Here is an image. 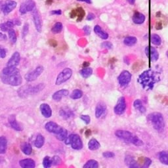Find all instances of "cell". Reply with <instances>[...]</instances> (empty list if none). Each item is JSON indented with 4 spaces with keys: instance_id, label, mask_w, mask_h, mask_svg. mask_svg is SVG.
<instances>
[{
    "instance_id": "cell-1",
    "label": "cell",
    "mask_w": 168,
    "mask_h": 168,
    "mask_svg": "<svg viewBox=\"0 0 168 168\" xmlns=\"http://www.w3.org/2000/svg\"><path fill=\"white\" fill-rule=\"evenodd\" d=\"M1 78L3 83L13 86H18L23 82L22 76L17 66H7L1 72Z\"/></svg>"
},
{
    "instance_id": "cell-2",
    "label": "cell",
    "mask_w": 168,
    "mask_h": 168,
    "mask_svg": "<svg viewBox=\"0 0 168 168\" xmlns=\"http://www.w3.org/2000/svg\"><path fill=\"white\" fill-rule=\"evenodd\" d=\"M155 74L151 70L145 71L139 77V82L144 88L152 89L156 81Z\"/></svg>"
},
{
    "instance_id": "cell-3",
    "label": "cell",
    "mask_w": 168,
    "mask_h": 168,
    "mask_svg": "<svg viewBox=\"0 0 168 168\" xmlns=\"http://www.w3.org/2000/svg\"><path fill=\"white\" fill-rule=\"evenodd\" d=\"M147 120L157 131H162L165 127L163 116L160 112H153L148 114Z\"/></svg>"
},
{
    "instance_id": "cell-4",
    "label": "cell",
    "mask_w": 168,
    "mask_h": 168,
    "mask_svg": "<svg viewBox=\"0 0 168 168\" xmlns=\"http://www.w3.org/2000/svg\"><path fill=\"white\" fill-rule=\"evenodd\" d=\"M65 144L70 145L75 150H80L83 148V142L80 137L77 134H71L67 137L65 139Z\"/></svg>"
},
{
    "instance_id": "cell-5",
    "label": "cell",
    "mask_w": 168,
    "mask_h": 168,
    "mask_svg": "<svg viewBox=\"0 0 168 168\" xmlns=\"http://www.w3.org/2000/svg\"><path fill=\"white\" fill-rule=\"evenodd\" d=\"M72 76V70L69 68L64 69L61 72H60L57 78L55 84L57 85H61L62 84L69 80Z\"/></svg>"
},
{
    "instance_id": "cell-6",
    "label": "cell",
    "mask_w": 168,
    "mask_h": 168,
    "mask_svg": "<svg viewBox=\"0 0 168 168\" xmlns=\"http://www.w3.org/2000/svg\"><path fill=\"white\" fill-rule=\"evenodd\" d=\"M44 67L42 66H39L35 68V69L33 71H32L30 72H28V74L25 75V79H26L27 81H33L36 80L37 78L40 76L41 73L44 72Z\"/></svg>"
},
{
    "instance_id": "cell-7",
    "label": "cell",
    "mask_w": 168,
    "mask_h": 168,
    "mask_svg": "<svg viewBox=\"0 0 168 168\" xmlns=\"http://www.w3.org/2000/svg\"><path fill=\"white\" fill-rule=\"evenodd\" d=\"M35 3L33 0H27L26 2L23 3L20 5L19 11L21 14H26L28 12L32 11L35 9Z\"/></svg>"
},
{
    "instance_id": "cell-8",
    "label": "cell",
    "mask_w": 168,
    "mask_h": 168,
    "mask_svg": "<svg viewBox=\"0 0 168 168\" xmlns=\"http://www.w3.org/2000/svg\"><path fill=\"white\" fill-rule=\"evenodd\" d=\"M119 84L121 87H125L129 84L131 80V74L127 70H124L121 72L118 78Z\"/></svg>"
},
{
    "instance_id": "cell-9",
    "label": "cell",
    "mask_w": 168,
    "mask_h": 168,
    "mask_svg": "<svg viewBox=\"0 0 168 168\" xmlns=\"http://www.w3.org/2000/svg\"><path fill=\"white\" fill-rule=\"evenodd\" d=\"M126 108V99L124 97V96H121L120 97L118 101L117 102V104L114 107V113L117 115H121L122 114L125 110Z\"/></svg>"
},
{
    "instance_id": "cell-10",
    "label": "cell",
    "mask_w": 168,
    "mask_h": 168,
    "mask_svg": "<svg viewBox=\"0 0 168 168\" xmlns=\"http://www.w3.org/2000/svg\"><path fill=\"white\" fill-rule=\"evenodd\" d=\"M115 135L118 138L129 142H131V139L134 135L130 131L126 130H117L115 132Z\"/></svg>"
},
{
    "instance_id": "cell-11",
    "label": "cell",
    "mask_w": 168,
    "mask_h": 168,
    "mask_svg": "<svg viewBox=\"0 0 168 168\" xmlns=\"http://www.w3.org/2000/svg\"><path fill=\"white\" fill-rule=\"evenodd\" d=\"M17 3L13 0H7L4 4L1 6V9L4 14H8L16 8Z\"/></svg>"
},
{
    "instance_id": "cell-12",
    "label": "cell",
    "mask_w": 168,
    "mask_h": 168,
    "mask_svg": "<svg viewBox=\"0 0 168 168\" xmlns=\"http://www.w3.org/2000/svg\"><path fill=\"white\" fill-rule=\"evenodd\" d=\"M45 127L47 131L50 132V133H54L55 135L59 133L63 129V127H60L59 125H58L55 122H53V121H48V122L45 124Z\"/></svg>"
},
{
    "instance_id": "cell-13",
    "label": "cell",
    "mask_w": 168,
    "mask_h": 168,
    "mask_svg": "<svg viewBox=\"0 0 168 168\" xmlns=\"http://www.w3.org/2000/svg\"><path fill=\"white\" fill-rule=\"evenodd\" d=\"M32 17H33L34 23L37 31L41 32L42 29V20L40 13H38L36 9H34L32 11Z\"/></svg>"
},
{
    "instance_id": "cell-14",
    "label": "cell",
    "mask_w": 168,
    "mask_h": 168,
    "mask_svg": "<svg viewBox=\"0 0 168 168\" xmlns=\"http://www.w3.org/2000/svg\"><path fill=\"white\" fill-rule=\"evenodd\" d=\"M145 53L146 56L152 61H156L159 58V53L158 51L154 47H151V46H148L146 47Z\"/></svg>"
},
{
    "instance_id": "cell-15",
    "label": "cell",
    "mask_w": 168,
    "mask_h": 168,
    "mask_svg": "<svg viewBox=\"0 0 168 168\" xmlns=\"http://www.w3.org/2000/svg\"><path fill=\"white\" fill-rule=\"evenodd\" d=\"M20 60V55L19 52H15L12 55L9 61L7 63V66H17L19 65Z\"/></svg>"
},
{
    "instance_id": "cell-16",
    "label": "cell",
    "mask_w": 168,
    "mask_h": 168,
    "mask_svg": "<svg viewBox=\"0 0 168 168\" xmlns=\"http://www.w3.org/2000/svg\"><path fill=\"white\" fill-rule=\"evenodd\" d=\"M40 109L42 115L46 118H49L52 116V110L51 107L47 103H43V104H41L40 105Z\"/></svg>"
},
{
    "instance_id": "cell-17",
    "label": "cell",
    "mask_w": 168,
    "mask_h": 168,
    "mask_svg": "<svg viewBox=\"0 0 168 168\" xmlns=\"http://www.w3.org/2000/svg\"><path fill=\"white\" fill-rule=\"evenodd\" d=\"M59 115L64 119H69L74 116L72 110L69 107H63L59 110Z\"/></svg>"
},
{
    "instance_id": "cell-18",
    "label": "cell",
    "mask_w": 168,
    "mask_h": 168,
    "mask_svg": "<svg viewBox=\"0 0 168 168\" xmlns=\"http://www.w3.org/2000/svg\"><path fill=\"white\" fill-rule=\"evenodd\" d=\"M106 110V105L104 102H99L95 108V116L96 118H99Z\"/></svg>"
},
{
    "instance_id": "cell-19",
    "label": "cell",
    "mask_w": 168,
    "mask_h": 168,
    "mask_svg": "<svg viewBox=\"0 0 168 168\" xmlns=\"http://www.w3.org/2000/svg\"><path fill=\"white\" fill-rule=\"evenodd\" d=\"M69 95V91L67 89H61L55 92L53 95V99L56 101H60L64 96H66Z\"/></svg>"
},
{
    "instance_id": "cell-20",
    "label": "cell",
    "mask_w": 168,
    "mask_h": 168,
    "mask_svg": "<svg viewBox=\"0 0 168 168\" xmlns=\"http://www.w3.org/2000/svg\"><path fill=\"white\" fill-rule=\"evenodd\" d=\"M19 164L23 168H34L35 166L34 160L29 158L21 160L19 162Z\"/></svg>"
},
{
    "instance_id": "cell-21",
    "label": "cell",
    "mask_w": 168,
    "mask_h": 168,
    "mask_svg": "<svg viewBox=\"0 0 168 168\" xmlns=\"http://www.w3.org/2000/svg\"><path fill=\"white\" fill-rule=\"evenodd\" d=\"M9 123L11 125V126L14 130L18 131H21L23 130V128L19 124L16 120V118L15 115H11L9 118Z\"/></svg>"
},
{
    "instance_id": "cell-22",
    "label": "cell",
    "mask_w": 168,
    "mask_h": 168,
    "mask_svg": "<svg viewBox=\"0 0 168 168\" xmlns=\"http://www.w3.org/2000/svg\"><path fill=\"white\" fill-rule=\"evenodd\" d=\"M133 21L136 24H141L145 21V16L139 12H135L133 16Z\"/></svg>"
},
{
    "instance_id": "cell-23",
    "label": "cell",
    "mask_w": 168,
    "mask_h": 168,
    "mask_svg": "<svg viewBox=\"0 0 168 168\" xmlns=\"http://www.w3.org/2000/svg\"><path fill=\"white\" fill-rule=\"evenodd\" d=\"M94 32L99 37L103 39V40H106V39L108 38V34L105 31H103L99 25H96L94 27Z\"/></svg>"
},
{
    "instance_id": "cell-24",
    "label": "cell",
    "mask_w": 168,
    "mask_h": 168,
    "mask_svg": "<svg viewBox=\"0 0 168 168\" xmlns=\"http://www.w3.org/2000/svg\"><path fill=\"white\" fill-rule=\"evenodd\" d=\"M21 151L26 155H30L32 152V147L30 143L27 142H23L20 145Z\"/></svg>"
},
{
    "instance_id": "cell-25",
    "label": "cell",
    "mask_w": 168,
    "mask_h": 168,
    "mask_svg": "<svg viewBox=\"0 0 168 168\" xmlns=\"http://www.w3.org/2000/svg\"><path fill=\"white\" fill-rule=\"evenodd\" d=\"M125 162L126 164L130 167H139V166L138 165L137 162L135 160L133 157L131 156H127L125 159Z\"/></svg>"
},
{
    "instance_id": "cell-26",
    "label": "cell",
    "mask_w": 168,
    "mask_h": 168,
    "mask_svg": "<svg viewBox=\"0 0 168 168\" xmlns=\"http://www.w3.org/2000/svg\"><path fill=\"white\" fill-rule=\"evenodd\" d=\"M8 148V140L5 137H0V154L5 153Z\"/></svg>"
},
{
    "instance_id": "cell-27",
    "label": "cell",
    "mask_w": 168,
    "mask_h": 168,
    "mask_svg": "<svg viewBox=\"0 0 168 168\" xmlns=\"http://www.w3.org/2000/svg\"><path fill=\"white\" fill-rule=\"evenodd\" d=\"M101 145L95 139H91L88 143V148L90 151H96L100 148Z\"/></svg>"
},
{
    "instance_id": "cell-28",
    "label": "cell",
    "mask_w": 168,
    "mask_h": 168,
    "mask_svg": "<svg viewBox=\"0 0 168 168\" xmlns=\"http://www.w3.org/2000/svg\"><path fill=\"white\" fill-rule=\"evenodd\" d=\"M45 143V139L41 134H38L36 137V139L34 141V145L36 148H40Z\"/></svg>"
},
{
    "instance_id": "cell-29",
    "label": "cell",
    "mask_w": 168,
    "mask_h": 168,
    "mask_svg": "<svg viewBox=\"0 0 168 168\" xmlns=\"http://www.w3.org/2000/svg\"><path fill=\"white\" fill-rule=\"evenodd\" d=\"M137 42V39L134 36L126 37L124 40V44L127 46H130V47L136 44Z\"/></svg>"
},
{
    "instance_id": "cell-30",
    "label": "cell",
    "mask_w": 168,
    "mask_h": 168,
    "mask_svg": "<svg viewBox=\"0 0 168 168\" xmlns=\"http://www.w3.org/2000/svg\"><path fill=\"white\" fill-rule=\"evenodd\" d=\"M133 106L135 109L138 110L139 111L141 112V113H145L146 112V108L143 106V105H142L141 100H135L133 103Z\"/></svg>"
},
{
    "instance_id": "cell-31",
    "label": "cell",
    "mask_w": 168,
    "mask_h": 168,
    "mask_svg": "<svg viewBox=\"0 0 168 168\" xmlns=\"http://www.w3.org/2000/svg\"><path fill=\"white\" fill-rule=\"evenodd\" d=\"M159 160L165 165H168V151H162L159 154Z\"/></svg>"
},
{
    "instance_id": "cell-32",
    "label": "cell",
    "mask_w": 168,
    "mask_h": 168,
    "mask_svg": "<svg viewBox=\"0 0 168 168\" xmlns=\"http://www.w3.org/2000/svg\"><path fill=\"white\" fill-rule=\"evenodd\" d=\"M63 28V25L62 23L57 22L54 25H53L51 28V32L53 34H59L60 32H61Z\"/></svg>"
},
{
    "instance_id": "cell-33",
    "label": "cell",
    "mask_w": 168,
    "mask_h": 168,
    "mask_svg": "<svg viewBox=\"0 0 168 168\" xmlns=\"http://www.w3.org/2000/svg\"><path fill=\"white\" fill-rule=\"evenodd\" d=\"M92 74H93V69L89 67H85L84 69L80 70V74L81 75V76L84 78H89V76H91Z\"/></svg>"
},
{
    "instance_id": "cell-34",
    "label": "cell",
    "mask_w": 168,
    "mask_h": 168,
    "mask_svg": "<svg viewBox=\"0 0 168 168\" xmlns=\"http://www.w3.org/2000/svg\"><path fill=\"white\" fill-rule=\"evenodd\" d=\"M68 137V131L65 129H63V130L60 132L59 133L56 135V137L59 141H65V139Z\"/></svg>"
},
{
    "instance_id": "cell-35",
    "label": "cell",
    "mask_w": 168,
    "mask_h": 168,
    "mask_svg": "<svg viewBox=\"0 0 168 168\" xmlns=\"http://www.w3.org/2000/svg\"><path fill=\"white\" fill-rule=\"evenodd\" d=\"M99 167V163L95 160H90L87 161L86 163L84 166V168H97Z\"/></svg>"
},
{
    "instance_id": "cell-36",
    "label": "cell",
    "mask_w": 168,
    "mask_h": 168,
    "mask_svg": "<svg viewBox=\"0 0 168 168\" xmlns=\"http://www.w3.org/2000/svg\"><path fill=\"white\" fill-rule=\"evenodd\" d=\"M82 96H83V92L80 89H75L71 93L70 98L72 99H78L81 98Z\"/></svg>"
},
{
    "instance_id": "cell-37",
    "label": "cell",
    "mask_w": 168,
    "mask_h": 168,
    "mask_svg": "<svg viewBox=\"0 0 168 168\" xmlns=\"http://www.w3.org/2000/svg\"><path fill=\"white\" fill-rule=\"evenodd\" d=\"M151 42L154 45H160L162 43V40H161V38L159 36L158 34H153L151 35Z\"/></svg>"
},
{
    "instance_id": "cell-38",
    "label": "cell",
    "mask_w": 168,
    "mask_h": 168,
    "mask_svg": "<svg viewBox=\"0 0 168 168\" xmlns=\"http://www.w3.org/2000/svg\"><path fill=\"white\" fill-rule=\"evenodd\" d=\"M8 34L11 42L12 44H15L17 41V34L15 30H14L13 28H11V29H10L8 31Z\"/></svg>"
},
{
    "instance_id": "cell-39",
    "label": "cell",
    "mask_w": 168,
    "mask_h": 168,
    "mask_svg": "<svg viewBox=\"0 0 168 168\" xmlns=\"http://www.w3.org/2000/svg\"><path fill=\"white\" fill-rule=\"evenodd\" d=\"M76 10V16L78 17L77 20H78V22H80V21H81L82 19H84L85 13L84 10L81 8H78Z\"/></svg>"
},
{
    "instance_id": "cell-40",
    "label": "cell",
    "mask_w": 168,
    "mask_h": 168,
    "mask_svg": "<svg viewBox=\"0 0 168 168\" xmlns=\"http://www.w3.org/2000/svg\"><path fill=\"white\" fill-rule=\"evenodd\" d=\"M131 143L133 144L134 145L137 146H140L143 145V142H142L141 139H139L136 135H133V137L131 141Z\"/></svg>"
},
{
    "instance_id": "cell-41",
    "label": "cell",
    "mask_w": 168,
    "mask_h": 168,
    "mask_svg": "<svg viewBox=\"0 0 168 168\" xmlns=\"http://www.w3.org/2000/svg\"><path fill=\"white\" fill-rule=\"evenodd\" d=\"M43 165L45 168H49L51 167L53 165L51 158H50V157L49 156H45L44 158V160H43Z\"/></svg>"
},
{
    "instance_id": "cell-42",
    "label": "cell",
    "mask_w": 168,
    "mask_h": 168,
    "mask_svg": "<svg viewBox=\"0 0 168 168\" xmlns=\"http://www.w3.org/2000/svg\"><path fill=\"white\" fill-rule=\"evenodd\" d=\"M51 160H52V164L54 166H57L61 163V159L60 158V157L57 156H53L51 158Z\"/></svg>"
},
{
    "instance_id": "cell-43",
    "label": "cell",
    "mask_w": 168,
    "mask_h": 168,
    "mask_svg": "<svg viewBox=\"0 0 168 168\" xmlns=\"http://www.w3.org/2000/svg\"><path fill=\"white\" fill-rule=\"evenodd\" d=\"M80 118L84 121L85 124H89V123H90L91 118H90V117H89V116H88V115H81Z\"/></svg>"
},
{
    "instance_id": "cell-44",
    "label": "cell",
    "mask_w": 168,
    "mask_h": 168,
    "mask_svg": "<svg viewBox=\"0 0 168 168\" xmlns=\"http://www.w3.org/2000/svg\"><path fill=\"white\" fill-rule=\"evenodd\" d=\"M102 156L106 158H114L115 154H114L112 152L107 151V152H105L104 153H103Z\"/></svg>"
},
{
    "instance_id": "cell-45",
    "label": "cell",
    "mask_w": 168,
    "mask_h": 168,
    "mask_svg": "<svg viewBox=\"0 0 168 168\" xmlns=\"http://www.w3.org/2000/svg\"><path fill=\"white\" fill-rule=\"evenodd\" d=\"M28 31H29V26H28V24H25L23 28V38H24L27 35V34L28 33Z\"/></svg>"
},
{
    "instance_id": "cell-46",
    "label": "cell",
    "mask_w": 168,
    "mask_h": 168,
    "mask_svg": "<svg viewBox=\"0 0 168 168\" xmlns=\"http://www.w3.org/2000/svg\"><path fill=\"white\" fill-rule=\"evenodd\" d=\"M0 29H1V30L2 32H8L9 30H10V28H9V26H8V24H7V23H3V24H0Z\"/></svg>"
},
{
    "instance_id": "cell-47",
    "label": "cell",
    "mask_w": 168,
    "mask_h": 168,
    "mask_svg": "<svg viewBox=\"0 0 168 168\" xmlns=\"http://www.w3.org/2000/svg\"><path fill=\"white\" fill-rule=\"evenodd\" d=\"M151 163H152V161L151 159L148 158H145L144 162H143V166H142V167H149L150 165H151Z\"/></svg>"
},
{
    "instance_id": "cell-48",
    "label": "cell",
    "mask_w": 168,
    "mask_h": 168,
    "mask_svg": "<svg viewBox=\"0 0 168 168\" xmlns=\"http://www.w3.org/2000/svg\"><path fill=\"white\" fill-rule=\"evenodd\" d=\"M102 47L106 49H110L112 47V44L110 41H105L102 44Z\"/></svg>"
},
{
    "instance_id": "cell-49",
    "label": "cell",
    "mask_w": 168,
    "mask_h": 168,
    "mask_svg": "<svg viewBox=\"0 0 168 168\" xmlns=\"http://www.w3.org/2000/svg\"><path fill=\"white\" fill-rule=\"evenodd\" d=\"M6 57V50L0 46V59H4Z\"/></svg>"
},
{
    "instance_id": "cell-50",
    "label": "cell",
    "mask_w": 168,
    "mask_h": 168,
    "mask_svg": "<svg viewBox=\"0 0 168 168\" xmlns=\"http://www.w3.org/2000/svg\"><path fill=\"white\" fill-rule=\"evenodd\" d=\"M84 30L85 32V34L89 35L91 33V28L89 26H85L84 28Z\"/></svg>"
},
{
    "instance_id": "cell-51",
    "label": "cell",
    "mask_w": 168,
    "mask_h": 168,
    "mask_svg": "<svg viewBox=\"0 0 168 168\" xmlns=\"http://www.w3.org/2000/svg\"><path fill=\"white\" fill-rule=\"evenodd\" d=\"M51 15H60L62 14V11L61 10H53L51 12Z\"/></svg>"
},
{
    "instance_id": "cell-52",
    "label": "cell",
    "mask_w": 168,
    "mask_h": 168,
    "mask_svg": "<svg viewBox=\"0 0 168 168\" xmlns=\"http://www.w3.org/2000/svg\"><path fill=\"white\" fill-rule=\"evenodd\" d=\"M95 19V15L93 13H90L88 14V15L87 16V20H92Z\"/></svg>"
},
{
    "instance_id": "cell-53",
    "label": "cell",
    "mask_w": 168,
    "mask_h": 168,
    "mask_svg": "<svg viewBox=\"0 0 168 168\" xmlns=\"http://www.w3.org/2000/svg\"><path fill=\"white\" fill-rule=\"evenodd\" d=\"M0 39H1V40H5L7 39L6 35L2 33V32H0Z\"/></svg>"
},
{
    "instance_id": "cell-54",
    "label": "cell",
    "mask_w": 168,
    "mask_h": 168,
    "mask_svg": "<svg viewBox=\"0 0 168 168\" xmlns=\"http://www.w3.org/2000/svg\"><path fill=\"white\" fill-rule=\"evenodd\" d=\"M78 2H85L89 3V4H91V0H77Z\"/></svg>"
},
{
    "instance_id": "cell-55",
    "label": "cell",
    "mask_w": 168,
    "mask_h": 168,
    "mask_svg": "<svg viewBox=\"0 0 168 168\" xmlns=\"http://www.w3.org/2000/svg\"><path fill=\"white\" fill-rule=\"evenodd\" d=\"M13 22H14V23H15V25H17V26H19V25H20V24H21L20 21L19 19L14 20H13Z\"/></svg>"
},
{
    "instance_id": "cell-56",
    "label": "cell",
    "mask_w": 168,
    "mask_h": 168,
    "mask_svg": "<svg viewBox=\"0 0 168 168\" xmlns=\"http://www.w3.org/2000/svg\"><path fill=\"white\" fill-rule=\"evenodd\" d=\"M127 2L130 3V5H134L135 3V0H127Z\"/></svg>"
},
{
    "instance_id": "cell-57",
    "label": "cell",
    "mask_w": 168,
    "mask_h": 168,
    "mask_svg": "<svg viewBox=\"0 0 168 168\" xmlns=\"http://www.w3.org/2000/svg\"><path fill=\"white\" fill-rule=\"evenodd\" d=\"M52 2H53V0H47V4H51Z\"/></svg>"
},
{
    "instance_id": "cell-58",
    "label": "cell",
    "mask_w": 168,
    "mask_h": 168,
    "mask_svg": "<svg viewBox=\"0 0 168 168\" xmlns=\"http://www.w3.org/2000/svg\"><path fill=\"white\" fill-rule=\"evenodd\" d=\"M167 57H168V51L167 52Z\"/></svg>"
}]
</instances>
